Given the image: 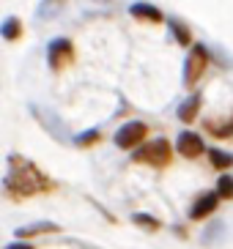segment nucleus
<instances>
[{
    "instance_id": "nucleus-12",
    "label": "nucleus",
    "mask_w": 233,
    "mask_h": 249,
    "mask_svg": "<svg viewBox=\"0 0 233 249\" xmlns=\"http://www.w3.org/2000/svg\"><path fill=\"white\" fill-rule=\"evenodd\" d=\"M132 222H135V225H140L143 230H151V233H156V230L162 227V222L156 219V216H148V213H135V216H132Z\"/></svg>"
},
{
    "instance_id": "nucleus-3",
    "label": "nucleus",
    "mask_w": 233,
    "mask_h": 249,
    "mask_svg": "<svg viewBox=\"0 0 233 249\" xmlns=\"http://www.w3.org/2000/svg\"><path fill=\"white\" fill-rule=\"evenodd\" d=\"M206 63H209V52H206V47L203 44L192 47L190 58H187V66H184V85H187V88H195L197 85V80H200L203 71H206Z\"/></svg>"
},
{
    "instance_id": "nucleus-6",
    "label": "nucleus",
    "mask_w": 233,
    "mask_h": 249,
    "mask_svg": "<svg viewBox=\"0 0 233 249\" xmlns=\"http://www.w3.org/2000/svg\"><path fill=\"white\" fill-rule=\"evenodd\" d=\"M175 148H178V154L187 156V159H197V156L203 154V140L197 137L195 132H181Z\"/></svg>"
},
{
    "instance_id": "nucleus-16",
    "label": "nucleus",
    "mask_w": 233,
    "mask_h": 249,
    "mask_svg": "<svg viewBox=\"0 0 233 249\" xmlns=\"http://www.w3.org/2000/svg\"><path fill=\"white\" fill-rule=\"evenodd\" d=\"M173 33H175V38H178V44H184V47L190 44V30L184 28L181 22H175V19H173Z\"/></svg>"
},
{
    "instance_id": "nucleus-18",
    "label": "nucleus",
    "mask_w": 233,
    "mask_h": 249,
    "mask_svg": "<svg viewBox=\"0 0 233 249\" xmlns=\"http://www.w3.org/2000/svg\"><path fill=\"white\" fill-rule=\"evenodd\" d=\"M6 249H33L30 244H11V247H6Z\"/></svg>"
},
{
    "instance_id": "nucleus-5",
    "label": "nucleus",
    "mask_w": 233,
    "mask_h": 249,
    "mask_svg": "<svg viewBox=\"0 0 233 249\" xmlns=\"http://www.w3.org/2000/svg\"><path fill=\"white\" fill-rule=\"evenodd\" d=\"M72 41L69 38H55V41H50V47H47V63H50L52 71H60V69H66L69 63H72Z\"/></svg>"
},
{
    "instance_id": "nucleus-13",
    "label": "nucleus",
    "mask_w": 233,
    "mask_h": 249,
    "mask_svg": "<svg viewBox=\"0 0 233 249\" xmlns=\"http://www.w3.org/2000/svg\"><path fill=\"white\" fill-rule=\"evenodd\" d=\"M206 129H209L212 134H217V137H233V115H231L228 124H214V121H209Z\"/></svg>"
},
{
    "instance_id": "nucleus-4",
    "label": "nucleus",
    "mask_w": 233,
    "mask_h": 249,
    "mask_svg": "<svg viewBox=\"0 0 233 249\" xmlns=\"http://www.w3.org/2000/svg\"><path fill=\"white\" fill-rule=\"evenodd\" d=\"M146 137H148V126L143 124V121H129V124H124L116 132V145L129 151V148L140 145Z\"/></svg>"
},
{
    "instance_id": "nucleus-8",
    "label": "nucleus",
    "mask_w": 233,
    "mask_h": 249,
    "mask_svg": "<svg viewBox=\"0 0 233 249\" xmlns=\"http://www.w3.org/2000/svg\"><path fill=\"white\" fill-rule=\"evenodd\" d=\"M129 14L137 17V19H143V22H151V25L162 19V11L154 8V6H148V3H135V6H129Z\"/></svg>"
},
{
    "instance_id": "nucleus-1",
    "label": "nucleus",
    "mask_w": 233,
    "mask_h": 249,
    "mask_svg": "<svg viewBox=\"0 0 233 249\" xmlns=\"http://www.w3.org/2000/svg\"><path fill=\"white\" fill-rule=\"evenodd\" d=\"M3 186H6V195L11 200H28V197H36V195H44V192H52L55 183L44 176L30 159L11 156Z\"/></svg>"
},
{
    "instance_id": "nucleus-11",
    "label": "nucleus",
    "mask_w": 233,
    "mask_h": 249,
    "mask_svg": "<svg viewBox=\"0 0 233 249\" xmlns=\"http://www.w3.org/2000/svg\"><path fill=\"white\" fill-rule=\"evenodd\" d=\"M22 28H19V19L17 17H6L3 19V38L6 41H14V38H19Z\"/></svg>"
},
{
    "instance_id": "nucleus-2",
    "label": "nucleus",
    "mask_w": 233,
    "mask_h": 249,
    "mask_svg": "<svg viewBox=\"0 0 233 249\" xmlns=\"http://www.w3.org/2000/svg\"><path fill=\"white\" fill-rule=\"evenodd\" d=\"M132 159L143 161V164H154V167H165L173 159V148H170V142L165 137H159V140H154V142H148V145H143L140 151H135Z\"/></svg>"
},
{
    "instance_id": "nucleus-14",
    "label": "nucleus",
    "mask_w": 233,
    "mask_h": 249,
    "mask_svg": "<svg viewBox=\"0 0 233 249\" xmlns=\"http://www.w3.org/2000/svg\"><path fill=\"white\" fill-rule=\"evenodd\" d=\"M217 195L219 200H233V176H219Z\"/></svg>"
},
{
    "instance_id": "nucleus-10",
    "label": "nucleus",
    "mask_w": 233,
    "mask_h": 249,
    "mask_svg": "<svg viewBox=\"0 0 233 249\" xmlns=\"http://www.w3.org/2000/svg\"><path fill=\"white\" fill-rule=\"evenodd\" d=\"M209 156H212V164L219 170H228L233 167V154H228V151H219V148H212L209 151Z\"/></svg>"
},
{
    "instance_id": "nucleus-9",
    "label": "nucleus",
    "mask_w": 233,
    "mask_h": 249,
    "mask_svg": "<svg viewBox=\"0 0 233 249\" xmlns=\"http://www.w3.org/2000/svg\"><path fill=\"white\" fill-rule=\"evenodd\" d=\"M200 104H203V102H200V96L192 93L190 99H187V102L178 107V118H181L184 124H192V121L197 118V112H200Z\"/></svg>"
},
{
    "instance_id": "nucleus-7",
    "label": "nucleus",
    "mask_w": 233,
    "mask_h": 249,
    "mask_svg": "<svg viewBox=\"0 0 233 249\" xmlns=\"http://www.w3.org/2000/svg\"><path fill=\"white\" fill-rule=\"evenodd\" d=\"M217 203H219V195H217V192H206V195H200V197L195 200V205L190 208V219H192V222L206 219V216H209V213L217 208Z\"/></svg>"
},
{
    "instance_id": "nucleus-15",
    "label": "nucleus",
    "mask_w": 233,
    "mask_h": 249,
    "mask_svg": "<svg viewBox=\"0 0 233 249\" xmlns=\"http://www.w3.org/2000/svg\"><path fill=\"white\" fill-rule=\"evenodd\" d=\"M47 230H58V225H36V227H22V230H17V235H19V238H28V235L47 233Z\"/></svg>"
},
{
    "instance_id": "nucleus-17",
    "label": "nucleus",
    "mask_w": 233,
    "mask_h": 249,
    "mask_svg": "<svg viewBox=\"0 0 233 249\" xmlns=\"http://www.w3.org/2000/svg\"><path fill=\"white\" fill-rule=\"evenodd\" d=\"M96 140H99V132H96V129H91V132L80 134V140H77V145H91V142H96Z\"/></svg>"
}]
</instances>
